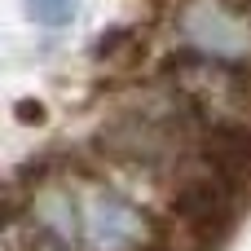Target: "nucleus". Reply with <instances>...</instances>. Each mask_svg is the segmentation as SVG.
<instances>
[{
  "label": "nucleus",
  "mask_w": 251,
  "mask_h": 251,
  "mask_svg": "<svg viewBox=\"0 0 251 251\" xmlns=\"http://www.w3.org/2000/svg\"><path fill=\"white\" fill-rule=\"evenodd\" d=\"M146 238V221L132 203L101 190L84 203V243L88 251H132Z\"/></svg>",
  "instance_id": "obj_1"
},
{
  "label": "nucleus",
  "mask_w": 251,
  "mask_h": 251,
  "mask_svg": "<svg viewBox=\"0 0 251 251\" xmlns=\"http://www.w3.org/2000/svg\"><path fill=\"white\" fill-rule=\"evenodd\" d=\"M22 13L35 22V26H49V31H62L79 18V0H22Z\"/></svg>",
  "instance_id": "obj_2"
}]
</instances>
